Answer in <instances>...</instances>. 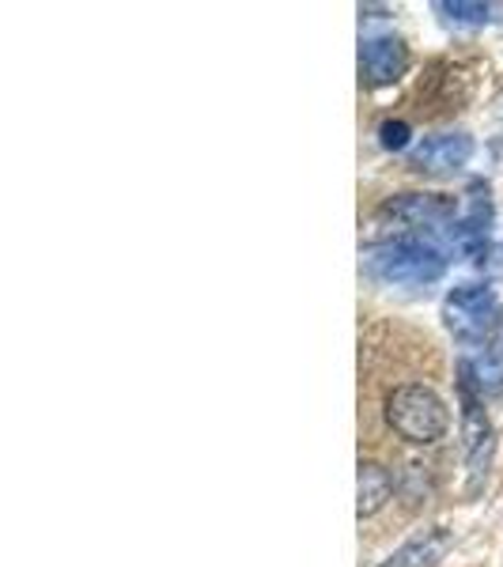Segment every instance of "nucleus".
<instances>
[{
    "mask_svg": "<svg viewBox=\"0 0 503 567\" xmlns=\"http://www.w3.org/2000/svg\"><path fill=\"white\" fill-rule=\"evenodd\" d=\"M363 272L390 288H424L446 272V258L439 246L417 239V235H398V239L379 243L363 254Z\"/></svg>",
    "mask_w": 503,
    "mask_h": 567,
    "instance_id": "1",
    "label": "nucleus"
},
{
    "mask_svg": "<svg viewBox=\"0 0 503 567\" xmlns=\"http://www.w3.org/2000/svg\"><path fill=\"white\" fill-rule=\"evenodd\" d=\"M387 424L417 446H432L446 435L451 427V413H446L443 398L432 386L420 382H406L387 393Z\"/></svg>",
    "mask_w": 503,
    "mask_h": 567,
    "instance_id": "2",
    "label": "nucleus"
},
{
    "mask_svg": "<svg viewBox=\"0 0 503 567\" xmlns=\"http://www.w3.org/2000/svg\"><path fill=\"white\" fill-rule=\"evenodd\" d=\"M443 326L454 333V341L484 349V344L496 341L503 329L500 299L492 296V288H484V284H459V288L443 299Z\"/></svg>",
    "mask_w": 503,
    "mask_h": 567,
    "instance_id": "3",
    "label": "nucleus"
},
{
    "mask_svg": "<svg viewBox=\"0 0 503 567\" xmlns=\"http://www.w3.org/2000/svg\"><path fill=\"white\" fill-rule=\"evenodd\" d=\"M462 439L465 465H470V488H481V481L489 477L492 454H496V432H492V420L484 416L481 398H473L470 390H462Z\"/></svg>",
    "mask_w": 503,
    "mask_h": 567,
    "instance_id": "4",
    "label": "nucleus"
},
{
    "mask_svg": "<svg viewBox=\"0 0 503 567\" xmlns=\"http://www.w3.org/2000/svg\"><path fill=\"white\" fill-rule=\"evenodd\" d=\"M454 197L446 194H398L379 208V219H394L406 231H420V227H443L454 219Z\"/></svg>",
    "mask_w": 503,
    "mask_h": 567,
    "instance_id": "5",
    "label": "nucleus"
},
{
    "mask_svg": "<svg viewBox=\"0 0 503 567\" xmlns=\"http://www.w3.org/2000/svg\"><path fill=\"white\" fill-rule=\"evenodd\" d=\"M473 159V136L470 133H435L424 136L409 152V167L417 175H454L459 167Z\"/></svg>",
    "mask_w": 503,
    "mask_h": 567,
    "instance_id": "6",
    "label": "nucleus"
},
{
    "mask_svg": "<svg viewBox=\"0 0 503 567\" xmlns=\"http://www.w3.org/2000/svg\"><path fill=\"white\" fill-rule=\"evenodd\" d=\"M360 65H363V76H368V84L387 87V84H394V80L406 76L409 50H406V42L394 39V34L363 39V45H360Z\"/></svg>",
    "mask_w": 503,
    "mask_h": 567,
    "instance_id": "7",
    "label": "nucleus"
},
{
    "mask_svg": "<svg viewBox=\"0 0 503 567\" xmlns=\"http://www.w3.org/2000/svg\"><path fill=\"white\" fill-rule=\"evenodd\" d=\"M451 545H454V537L446 526L417 529V534L409 537L406 545H398L379 567H435L446 553H451Z\"/></svg>",
    "mask_w": 503,
    "mask_h": 567,
    "instance_id": "8",
    "label": "nucleus"
},
{
    "mask_svg": "<svg viewBox=\"0 0 503 567\" xmlns=\"http://www.w3.org/2000/svg\"><path fill=\"white\" fill-rule=\"evenodd\" d=\"M390 492H394V477H390L387 465L379 462H360V473H356V515L371 518L387 507Z\"/></svg>",
    "mask_w": 503,
    "mask_h": 567,
    "instance_id": "9",
    "label": "nucleus"
},
{
    "mask_svg": "<svg viewBox=\"0 0 503 567\" xmlns=\"http://www.w3.org/2000/svg\"><path fill=\"white\" fill-rule=\"evenodd\" d=\"M459 374H462V390H470L473 398H492V393L503 390V363L496 352L481 349L473 355H462Z\"/></svg>",
    "mask_w": 503,
    "mask_h": 567,
    "instance_id": "10",
    "label": "nucleus"
},
{
    "mask_svg": "<svg viewBox=\"0 0 503 567\" xmlns=\"http://www.w3.org/2000/svg\"><path fill=\"white\" fill-rule=\"evenodd\" d=\"M435 12L446 23H459V27H484L496 20V4H484V0H439Z\"/></svg>",
    "mask_w": 503,
    "mask_h": 567,
    "instance_id": "11",
    "label": "nucleus"
},
{
    "mask_svg": "<svg viewBox=\"0 0 503 567\" xmlns=\"http://www.w3.org/2000/svg\"><path fill=\"white\" fill-rule=\"evenodd\" d=\"M379 144L387 152H401L409 144V125L406 122H382L379 125Z\"/></svg>",
    "mask_w": 503,
    "mask_h": 567,
    "instance_id": "12",
    "label": "nucleus"
}]
</instances>
